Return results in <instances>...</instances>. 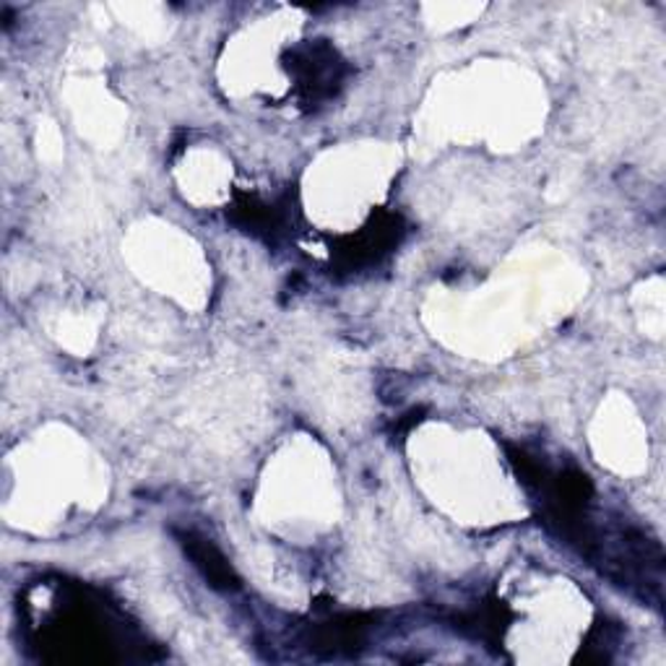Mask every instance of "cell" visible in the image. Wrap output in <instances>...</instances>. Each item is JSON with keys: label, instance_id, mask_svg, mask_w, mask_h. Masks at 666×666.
<instances>
[{"label": "cell", "instance_id": "cell-1", "mask_svg": "<svg viewBox=\"0 0 666 666\" xmlns=\"http://www.w3.org/2000/svg\"><path fill=\"white\" fill-rule=\"evenodd\" d=\"M182 547H186L190 560L195 562V568H199L201 573L212 581V586H216V588L237 586V578L233 573V568L227 566V560H224V557L216 552L209 542H203L193 534H186L182 536Z\"/></svg>", "mask_w": 666, "mask_h": 666}]
</instances>
